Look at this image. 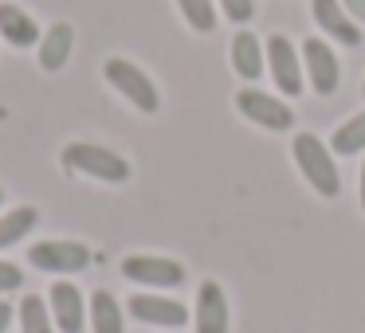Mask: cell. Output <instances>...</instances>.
I'll return each mask as SVG.
<instances>
[{
    "instance_id": "11",
    "label": "cell",
    "mask_w": 365,
    "mask_h": 333,
    "mask_svg": "<svg viewBox=\"0 0 365 333\" xmlns=\"http://www.w3.org/2000/svg\"><path fill=\"white\" fill-rule=\"evenodd\" d=\"M302 59H307V71H310V87L318 90V95H334L338 90V59H334L330 43L322 40H307L302 43Z\"/></svg>"
},
{
    "instance_id": "21",
    "label": "cell",
    "mask_w": 365,
    "mask_h": 333,
    "mask_svg": "<svg viewBox=\"0 0 365 333\" xmlns=\"http://www.w3.org/2000/svg\"><path fill=\"white\" fill-rule=\"evenodd\" d=\"M220 9H224V16H228L232 24H247V20L255 16L252 0H220Z\"/></svg>"
},
{
    "instance_id": "3",
    "label": "cell",
    "mask_w": 365,
    "mask_h": 333,
    "mask_svg": "<svg viewBox=\"0 0 365 333\" xmlns=\"http://www.w3.org/2000/svg\"><path fill=\"white\" fill-rule=\"evenodd\" d=\"M103 75H106V83H110L114 90H118L126 102H134L142 114H158V106H161V95H158V87H153V79L142 71V67H134L130 59H106V67H103Z\"/></svg>"
},
{
    "instance_id": "1",
    "label": "cell",
    "mask_w": 365,
    "mask_h": 333,
    "mask_svg": "<svg viewBox=\"0 0 365 333\" xmlns=\"http://www.w3.org/2000/svg\"><path fill=\"white\" fill-rule=\"evenodd\" d=\"M291 153H294V165H299V173L310 181V189H314L318 196H338V189H341L338 169H334L330 149H326V145L318 142L314 134H294Z\"/></svg>"
},
{
    "instance_id": "26",
    "label": "cell",
    "mask_w": 365,
    "mask_h": 333,
    "mask_svg": "<svg viewBox=\"0 0 365 333\" xmlns=\"http://www.w3.org/2000/svg\"><path fill=\"white\" fill-rule=\"evenodd\" d=\"M0 200H4V192H0Z\"/></svg>"
},
{
    "instance_id": "16",
    "label": "cell",
    "mask_w": 365,
    "mask_h": 333,
    "mask_svg": "<svg viewBox=\"0 0 365 333\" xmlns=\"http://www.w3.org/2000/svg\"><path fill=\"white\" fill-rule=\"evenodd\" d=\"M91 325H95V333H126L122 306L110 290H95V298H91Z\"/></svg>"
},
{
    "instance_id": "15",
    "label": "cell",
    "mask_w": 365,
    "mask_h": 333,
    "mask_svg": "<svg viewBox=\"0 0 365 333\" xmlns=\"http://www.w3.org/2000/svg\"><path fill=\"white\" fill-rule=\"evenodd\" d=\"M232 67H236V75H244V79H259L263 75V43H259V36H252V32L232 36Z\"/></svg>"
},
{
    "instance_id": "13",
    "label": "cell",
    "mask_w": 365,
    "mask_h": 333,
    "mask_svg": "<svg viewBox=\"0 0 365 333\" xmlns=\"http://www.w3.org/2000/svg\"><path fill=\"white\" fill-rule=\"evenodd\" d=\"M0 40H9L12 48H40V40H43V32L36 28V20L28 16L20 4H0Z\"/></svg>"
},
{
    "instance_id": "24",
    "label": "cell",
    "mask_w": 365,
    "mask_h": 333,
    "mask_svg": "<svg viewBox=\"0 0 365 333\" xmlns=\"http://www.w3.org/2000/svg\"><path fill=\"white\" fill-rule=\"evenodd\" d=\"M9 322H12V306L0 302V333H9Z\"/></svg>"
},
{
    "instance_id": "14",
    "label": "cell",
    "mask_w": 365,
    "mask_h": 333,
    "mask_svg": "<svg viewBox=\"0 0 365 333\" xmlns=\"http://www.w3.org/2000/svg\"><path fill=\"white\" fill-rule=\"evenodd\" d=\"M71 43H75L71 24H51L40 40V67L43 71H63V63L71 59Z\"/></svg>"
},
{
    "instance_id": "6",
    "label": "cell",
    "mask_w": 365,
    "mask_h": 333,
    "mask_svg": "<svg viewBox=\"0 0 365 333\" xmlns=\"http://www.w3.org/2000/svg\"><path fill=\"white\" fill-rule=\"evenodd\" d=\"M122 275L130 282H142V286H181L185 282V267L177 259H161V255H130L122 259Z\"/></svg>"
},
{
    "instance_id": "10",
    "label": "cell",
    "mask_w": 365,
    "mask_h": 333,
    "mask_svg": "<svg viewBox=\"0 0 365 333\" xmlns=\"http://www.w3.org/2000/svg\"><path fill=\"white\" fill-rule=\"evenodd\" d=\"M48 310H51V322H56L63 333H83V325H87L83 294H79V286H71V282H56V286H51Z\"/></svg>"
},
{
    "instance_id": "5",
    "label": "cell",
    "mask_w": 365,
    "mask_h": 333,
    "mask_svg": "<svg viewBox=\"0 0 365 333\" xmlns=\"http://www.w3.org/2000/svg\"><path fill=\"white\" fill-rule=\"evenodd\" d=\"M236 106H240V114H244V118H252L255 126L275 130V134H283V130L294 126L291 106L279 102L275 95H263V90H255V87H244V90H240V95H236Z\"/></svg>"
},
{
    "instance_id": "12",
    "label": "cell",
    "mask_w": 365,
    "mask_h": 333,
    "mask_svg": "<svg viewBox=\"0 0 365 333\" xmlns=\"http://www.w3.org/2000/svg\"><path fill=\"white\" fill-rule=\"evenodd\" d=\"M197 333H228V298L220 282H200L197 290Z\"/></svg>"
},
{
    "instance_id": "22",
    "label": "cell",
    "mask_w": 365,
    "mask_h": 333,
    "mask_svg": "<svg viewBox=\"0 0 365 333\" xmlns=\"http://www.w3.org/2000/svg\"><path fill=\"white\" fill-rule=\"evenodd\" d=\"M20 286H24V270H20L16 263H4V259H0V294L20 290Z\"/></svg>"
},
{
    "instance_id": "4",
    "label": "cell",
    "mask_w": 365,
    "mask_h": 333,
    "mask_svg": "<svg viewBox=\"0 0 365 333\" xmlns=\"http://www.w3.org/2000/svg\"><path fill=\"white\" fill-rule=\"evenodd\" d=\"M32 267L48 270V275H79V270L91 267V247L87 243H75V239H43L28 251Z\"/></svg>"
},
{
    "instance_id": "18",
    "label": "cell",
    "mask_w": 365,
    "mask_h": 333,
    "mask_svg": "<svg viewBox=\"0 0 365 333\" xmlns=\"http://www.w3.org/2000/svg\"><path fill=\"white\" fill-rule=\"evenodd\" d=\"M20 329H24V333H51L48 302L36 298V294H24V302H20Z\"/></svg>"
},
{
    "instance_id": "25",
    "label": "cell",
    "mask_w": 365,
    "mask_h": 333,
    "mask_svg": "<svg viewBox=\"0 0 365 333\" xmlns=\"http://www.w3.org/2000/svg\"><path fill=\"white\" fill-rule=\"evenodd\" d=\"M361 208H365V165H361Z\"/></svg>"
},
{
    "instance_id": "20",
    "label": "cell",
    "mask_w": 365,
    "mask_h": 333,
    "mask_svg": "<svg viewBox=\"0 0 365 333\" xmlns=\"http://www.w3.org/2000/svg\"><path fill=\"white\" fill-rule=\"evenodd\" d=\"M177 4H181V16L189 20L192 32H212V28H216L212 0H177Z\"/></svg>"
},
{
    "instance_id": "8",
    "label": "cell",
    "mask_w": 365,
    "mask_h": 333,
    "mask_svg": "<svg viewBox=\"0 0 365 333\" xmlns=\"http://www.w3.org/2000/svg\"><path fill=\"white\" fill-rule=\"evenodd\" d=\"M310 9H314V20L330 40L346 43V48H357L361 43V24L341 9V0H310Z\"/></svg>"
},
{
    "instance_id": "9",
    "label": "cell",
    "mask_w": 365,
    "mask_h": 333,
    "mask_svg": "<svg viewBox=\"0 0 365 333\" xmlns=\"http://www.w3.org/2000/svg\"><path fill=\"white\" fill-rule=\"evenodd\" d=\"M130 314L145 325H165V329H181L189 322V310L173 298H158V294H134L130 298Z\"/></svg>"
},
{
    "instance_id": "2",
    "label": "cell",
    "mask_w": 365,
    "mask_h": 333,
    "mask_svg": "<svg viewBox=\"0 0 365 333\" xmlns=\"http://www.w3.org/2000/svg\"><path fill=\"white\" fill-rule=\"evenodd\" d=\"M63 165L71 169V173L95 176V181H106V184H122V181H130V165H126V157H118V153L106 149V145L71 142V145L63 149Z\"/></svg>"
},
{
    "instance_id": "7",
    "label": "cell",
    "mask_w": 365,
    "mask_h": 333,
    "mask_svg": "<svg viewBox=\"0 0 365 333\" xmlns=\"http://www.w3.org/2000/svg\"><path fill=\"white\" fill-rule=\"evenodd\" d=\"M267 67H271V79H275V87L283 90L287 98H299V95H302L299 51L291 48V40H287V36H271V40H267Z\"/></svg>"
},
{
    "instance_id": "19",
    "label": "cell",
    "mask_w": 365,
    "mask_h": 333,
    "mask_svg": "<svg viewBox=\"0 0 365 333\" xmlns=\"http://www.w3.org/2000/svg\"><path fill=\"white\" fill-rule=\"evenodd\" d=\"M365 149V110L361 114H354V118L346 122V126L334 134V153H361Z\"/></svg>"
},
{
    "instance_id": "23",
    "label": "cell",
    "mask_w": 365,
    "mask_h": 333,
    "mask_svg": "<svg viewBox=\"0 0 365 333\" xmlns=\"http://www.w3.org/2000/svg\"><path fill=\"white\" fill-rule=\"evenodd\" d=\"M341 9H346L357 24H365V0H341Z\"/></svg>"
},
{
    "instance_id": "17",
    "label": "cell",
    "mask_w": 365,
    "mask_h": 333,
    "mask_svg": "<svg viewBox=\"0 0 365 333\" xmlns=\"http://www.w3.org/2000/svg\"><path fill=\"white\" fill-rule=\"evenodd\" d=\"M36 223H40V212H36V208H12V212H4L0 216V247L20 243Z\"/></svg>"
}]
</instances>
